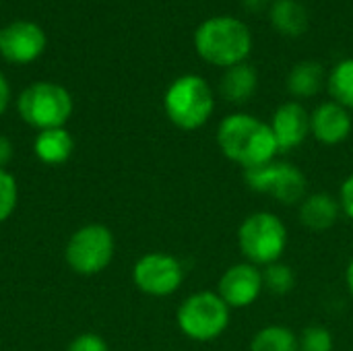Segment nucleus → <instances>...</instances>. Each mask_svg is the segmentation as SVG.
<instances>
[{"label": "nucleus", "mask_w": 353, "mask_h": 351, "mask_svg": "<svg viewBox=\"0 0 353 351\" xmlns=\"http://www.w3.org/2000/svg\"><path fill=\"white\" fill-rule=\"evenodd\" d=\"M217 145L221 153L244 170L273 161L279 153L271 124L250 114H230L217 128Z\"/></svg>", "instance_id": "1"}, {"label": "nucleus", "mask_w": 353, "mask_h": 351, "mask_svg": "<svg viewBox=\"0 0 353 351\" xmlns=\"http://www.w3.org/2000/svg\"><path fill=\"white\" fill-rule=\"evenodd\" d=\"M8 101H10V89H8L6 79L0 74V114H4V110H6V106H8Z\"/></svg>", "instance_id": "27"}, {"label": "nucleus", "mask_w": 353, "mask_h": 351, "mask_svg": "<svg viewBox=\"0 0 353 351\" xmlns=\"http://www.w3.org/2000/svg\"><path fill=\"white\" fill-rule=\"evenodd\" d=\"M14 207H17V182L6 170H0V223L10 217Z\"/></svg>", "instance_id": "23"}, {"label": "nucleus", "mask_w": 353, "mask_h": 351, "mask_svg": "<svg viewBox=\"0 0 353 351\" xmlns=\"http://www.w3.org/2000/svg\"><path fill=\"white\" fill-rule=\"evenodd\" d=\"M271 130L279 153L292 151L300 147L310 134V114L300 101H285L275 110L271 118Z\"/></svg>", "instance_id": "12"}, {"label": "nucleus", "mask_w": 353, "mask_h": 351, "mask_svg": "<svg viewBox=\"0 0 353 351\" xmlns=\"http://www.w3.org/2000/svg\"><path fill=\"white\" fill-rule=\"evenodd\" d=\"M325 85V68L316 60L298 62L288 74V89L298 99L314 97Z\"/></svg>", "instance_id": "16"}, {"label": "nucleus", "mask_w": 353, "mask_h": 351, "mask_svg": "<svg viewBox=\"0 0 353 351\" xmlns=\"http://www.w3.org/2000/svg\"><path fill=\"white\" fill-rule=\"evenodd\" d=\"M0 37H2V29H0Z\"/></svg>", "instance_id": "30"}, {"label": "nucleus", "mask_w": 353, "mask_h": 351, "mask_svg": "<svg viewBox=\"0 0 353 351\" xmlns=\"http://www.w3.org/2000/svg\"><path fill=\"white\" fill-rule=\"evenodd\" d=\"M196 54L219 68L244 62L252 50V33L248 25L236 17H211L194 31Z\"/></svg>", "instance_id": "2"}, {"label": "nucleus", "mask_w": 353, "mask_h": 351, "mask_svg": "<svg viewBox=\"0 0 353 351\" xmlns=\"http://www.w3.org/2000/svg\"><path fill=\"white\" fill-rule=\"evenodd\" d=\"M238 246L250 265L269 267L273 263H279L285 252L288 228L277 215L269 211L252 213L240 223Z\"/></svg>", "instance_id": "4"}, {"label": "nucleus", "mask_w": 353, "mask_h": 351, "mask_svg": "<svg viewBox=\"0 0 353 351\" xmlns=\"http://www.w3.org/2000/svg\"><path fill=\"white\" fill-rule=\"evenodd\" d=\"M350 110L337 101H325L310 114V134L323 145H339L352 134Z\"/></svg>", "instance_id": "13"}, {"label": "nucleus", "mask_w": 353, "mask_h": 351, "mask_svg": "<svg viewBox=\"0 0 353 351\" xmlns=\"http://www.w3.org/2000/svg\"><path fill=\"white\" fill-rule=\"evenodd\" d=\"M66 351H108L105 341L99 337V335H93V333H85V335H79Z\"/></svg>", "instance_id": "24"}, {"label": "nucleus", "mask_w": 353, "mask_h": 351, "mask_svg": "<svg viewBox=\"0 0 353 351\" xmlns=\"http://www.w3.org/2000/svg\"><path fill=\"white\" fill-rule=\"evenodd\" d=\"M339 205L343 209V213L353 221V174L347 176V180L341 184L339 190Z\"/></svg>", "instance_id": "25"}, {"label": "nucleus", "mask_w": 353, "mask_h": 351, "mask_svg": "<svg viewBox=\"0 0 353 351\" xmlns=\"http://www.w3.org/2000/svg\"><path fill=\"white\" fill-rule=\"evenodd\" d=\"M10 157H12V145L6 137L0 134V170L10 161Z\"/></svg>", "instance_id": "26"}, {"label": "nucleus", "mask_w": 353, "mask_h": 351, "mask_svg": "<svg viewBox=\"0 0 353 351\" xmlns=\"http://www.w3.org/2000/svg\"><path fill=\"white\" fill-rule=\"evenodd\" d=\"M163 108L172 124L182 130H196L211 118L215 97L203 77L182 74L168 87Z\"/></svg>", "instance_id": "3"}, {"label": "nucleus", "mask_w": 353, "mask_h": 351, "mask_svg": "<svg viewBox=\"0 0 353 351\" xmlns=\"http://www.w3.org/2000/svg\"><path fill=\"white\" fill-rule=\"evenodd\" d=\"M298 345H300L298 351H333V335L327 327L312 325L302 331Z\"/></svg>", "instance_id": "22"}, {"label": "nucleus", "mask_w": 353, "mask_h": 351, "mask_svg": "<svg viewBox=\"0 0 353 351\" xmlns=\"http://www.w3.org/2000/svg\"><path fill=\"white\" fill-rule=\"evenodd\" d=\"M263 292V271L250 263L232 265L217 283L219 298L230 308H246L259 300Z\"/></svg>", "instance_id": "10"}, {"label": "nucleus", "mask_w": 353, "mask_h": 351, "mask_svg": "<svg viewBox=\"0 0 353 351\" xmlns=\"http://www.w3.org/2000/svg\"><path fill=\"white\" fill-rule=\"evenodd\" d=\"M35 155L50 166H58L64 163L74 149L72 137L64 130V128H50V130H41L33 143Z\"/></svg>", "instance_id": "18"}, {"label": "nucleus", "mask_w": 353, "mask_h": 351, "mask_svg": "<svg viewBox=\"0 0 353 351\" xmlns=\"http://www.w3.org/2000/svg\"><path fill=\"white\" fill-rule=\"evenodd\" d=\"M345 283H347V290H350V294H352L353 298V259L352 263L347 265V271H345Z\"/></svg>", "instance_id": "29"}, {"label": "nucleus", "mask_w": 353, "mask_h": 351, "mask_svg": "<svg viewBox=\"0 0 353 351\" xmlns=\"http://www.w3.org/2000/svg\"><path fill=\"white\" fill-rule=\"evenodd\" d=\"M242 2H244L246 10H250V12H261L265 8H269V4H271V0H242Z\"/></svg>", "instance_id": "28"}, {"label": "nucleus", "mask_w": 353, "mask_h": 351, "mask_svg": "<svg viewBox=\"0 0 353 351\" xmlns=\"http://www.w3.org/2000/svg\"><path fill=\"white\" fill-rule=\"evenodd\" d=\"M46 50V33L31 21H14L2 29L0 52L8 62L29 64Z\"/></svg>", "instance_id": "11"}, {"label": "nucleus", "mask_w": 353, "mask_h": 351, "mask_svg": "<svg viewBox=\"0 0 353 351\" xmlns=\"http://www.w3.org/2000/svg\"><path fill=\"white\" fill-rule=\"evenodd\" d=\"M132 277L143 294L163 298L172 296L182 285L184 269L178 259L163 252H151L137 261Z\"/></svg>", "instance_id": "9"}, {"label": "nucleus", "mask_w": 353, "mask_h": 351, "mask_svg": "<svg viewBox=\"0 0 353 351\" xmlns=\"http://www.w3.org/2000/svg\"><path fill=\"white\" fill-rule=\"evenodd\" d=\"M230 325V306L217 292H196L178 308L180 331L194 341H213Z\"/></svg>", "instance_id": "5"}, {"label": "nucleus", "mask_w": 353, "mask_h": 351, "mask_svg": "<svg viewBox=\"0 0 353 351\" xmlns=\"http://www.w3.org/2000/svg\"><path fill=\"white\" fill-rule=\"evenodd\" d=\"M114 259V236L105 225H85L72 234L66 246V263L81 275L103 271Z\"/></svg>", "instance_id": "8"}, {"label": "nucleus", "mask_w": 353, "mask_h": 351, "mask_svg": "<svg viewBox=\"0 0 353 351\" xmlns=\"http://www.w3.org/2000/svg\"><path fill=\"white\" fill-rule=\"evenodd\" d=\"M341 205L329 192H314L308 194L300 203V223L310 232H327L339 219Z\"/></svg>", "instance_id": "14"}, {"label": "nucleus", "mask_w": 353, "mask_h": 351, "mask_svg": "<svg viewBox=\"0 0 353 351\" xmlns=\"http://www.w3.org/2000/svg\"><path fill=\"white\" fill-rule=\"evenodd\" d=\"M298 337L292 329L281 327V325H269L261 329L252 341L250 351H298Z\"/></svg>", "instance_id": "19"}, {"label": "nucleus", "mask_w": 353, "mask_h": 351, "mask_svg": "<svg viewBox=\"0 0 353 351\" xmlns=\"http://www.w3.org/2000/svg\"><path fill=\"white\" fill-rule=\"evenodd\" d=\"M294 283H296V275L283 263H273V265L265 267V271H263V290H267L275 296L290 294L294 290Z\"/></svg>", "instance_id": "21"}, {"label": "nucleus", "mask_w": 353, "mask_h": 351, "mask_svg": "<svg viewBox=\"0 0 353 351\" xmlns=\"http://www.w3.org/2000/svg\"><path fill=\"white\" fill-rule=\"evenodd\" d=\"M327 87L339 106L353 110V58L341 60L327 77Z\"/></svg>", "instance_id": "20"}, {"label": "nucleus", "mask_w": 353, "mask_h": 351, "mask_svg": "<svg viewBox=\"0 0 353 351\" xmlns=\"http://www.w3.org/2000/svg\"><path fill=\"white\" fill-rule=\"evenodd\" d=\"M244 180L250 190L269 194L281 205H298L308 194V180L304 172L290 161H267L263 166L244 170Z\"/></svg>", "instance_id": "7"}, {"label": "nucleus", "mask_w": 353, "mask_h": 351, "mask_svg": "<svg viewBox=\"0 0 353 351\" xmlns=\"http://www.w3.org/2000/svg\"><path fill=\"white\" fill-rule=\"evenodd\" d=\"M19 114L39 130L62 128L72 114V99L56 83H33L19 97Z\"/></svg>", "instance_id": "6"}, {"label": "nucleus", "mask_w": 353, "mask_h": 351, "mask_svg": "<svg viewBox=\"0 0 353 351\" xmlns=\"http://www.w3.org/2000/svg\"><path fill=\"white\" fill-rule=\"evenodd\" d=\"M269 17L273 27L288 37H298L308 29V12L298 0H275Z\"/></svg>", "instance_id": "17"}, {"label": "nucleus", "mask_w": 353, "mask_h": 351, "mask_svg": "<svg viewBox=\"0 0 353 351\" xmlns=\"http://www.w3.org/2000/svg\"><path fill=\"white\" fill-rule=\"evenodd\" d=\"M256 87H259L256 68L246 62L225 68V72L219 81V91H221L223 99H228L230 103H236V106L246 103L256 93Z\"/></svg>", "instance_id": "15"}]
</instances>
